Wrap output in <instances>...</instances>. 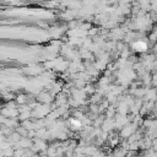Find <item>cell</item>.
Instances as JSON below:
<instances>
[{
	"mask_svg": "<svg viewBox=\"0 0 157 157\" xmlns=\"http://www.w3.org/2000/svg\"><path fill=\"white\" fill-rule=\"evenodd\" d=\"M134 48H135V50H137V52H144V50L146 49V44L142 43V42H137V43L134 44Z\"/></svg>",
	"mask_w": 157,
	"mask_h": 157,
	"instance_id": "obj_1",
	"label": "cell"
}]
</instances>
